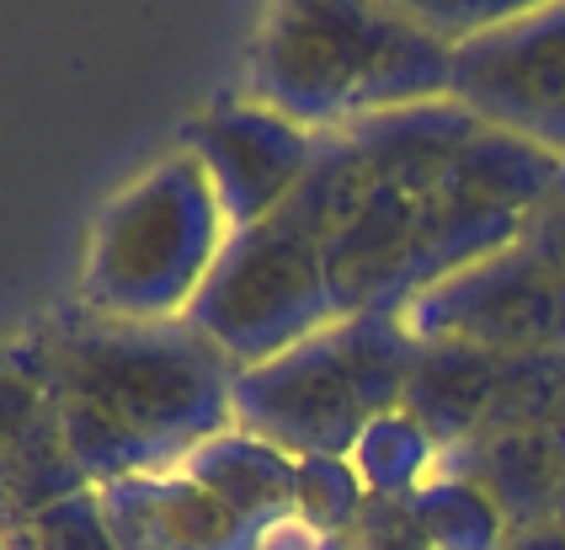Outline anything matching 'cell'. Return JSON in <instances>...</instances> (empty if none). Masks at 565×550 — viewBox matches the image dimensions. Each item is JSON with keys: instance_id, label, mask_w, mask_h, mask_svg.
Masks as SVG:
<instances>
[{"instance_id": "1", "label": "cell", "mask_w": 565, "mask_h": 550, "mask_svg": "<svg viewBox=\"0 0 565 550\" xmlns=\"http://www.w3.org/2000/svg\"><path fill=\"white\" fill-rule=\"evenodd\" d=\"M454 92V43L411 6L282 0L262 17L246 60V97L310 134H342L374 113Z\"/></svg>"}, {"instance_id": "2", "label": "cell", "mask_w": 565, "mask_h": 550, "mask_svg": "<svg viewBox=\"0 0 565 550\" xmlns=\"http://www.w3.org/2000/svg\"><path fill=\"white\" fill-rule=\"evenodd\" d=\"M60 395H81L182 465L198 444L235 427V369L188 321H107L75 310L38 331Z\"/></svg>"}, {"instance_id": "3", "label": "cell", "mask_w": 565, "mask_h": 550, "mask_svg": "<svg viewBox=\"0 0 565 550\" xmlns=\"http://www.w3.org/2000/svg\"><path fill=\"white\" fill-rule=\"evenodd\" d=\"M224 246L230 220L209 171L171 150L96 209L75 284L81 310L107 321H188Z\"/></svg>"}, {"instance_id": "4", "label": "cell", "mask_w": 565, "mask_h": 550, "mask_svg": "<svg viewBox=\"0 0 565 550\" xmlns=\"http://www.w3.org/2000/svg\"><path fill=\"white\" fill-rule=\"evenodd\" d=\"M422 342L401 310L342 316L310 342L235 374V427L299 454H352L363 427L401 412Z\"/></svg>"}, {"instance_id": "5", "label": "cell", "mask_w": 565, "mask_h": 550, "mask_svg": "<svg viewBox=\"0 0 565 550\" xmlns=\"http://www.w3.org/2000/svg\"><path fill=\"white\" fill-rule=\"evenodd\" d=\"M331 321H342V310L326 273V241L288 209L230 235L188 310V326L235 374L310 342Z\"/></svg>"}, {"instance_id": "6", "label": "cell", "mask_w": 565, "mask_h": 550, "mask_svg": "<svg viewBox=\"0 0 565 550\" xmlns=\"http://www.w3.org/2000/svg\"><path fill=\"white\" fill-rule=\"evenodd\" d=\"M401 316L416 342H465L486 353H565V273L518 241L443 278Z\"/></svg>"}, {"instance_id": "7", "label": "cell", "mask_w": 565, "mask_h": 550, "mask_svg": "<svg viewBox=\"0 0 565 550\" xmlns=\"http://www.w3.org/2000/svg\"><path fill=\"white\" fill-rule=\"evenodd\" d=\"M454 102L486 129L565 156V0L518 6L497 28L454 49Z\"/></svg>"}, {"instance_id": "8", "label": "cell", "mask_w": 565, "mask_h": 550, "mask_svg": "<svg viewBox=\"0 0 565 550\" xmlns=\"http://www.w3.org/2000/svg\"><path fill=\"white\" fill-rule=\"evenodd\" d=\"M320 145H326V134L299 129L294 118L273 113L256 97H230L203 107L177 139V150H188L209 171V188L230 220V235L273 220L294 198V188L310 177Z\"/></svg>"}, {"instance_id": "9", "label": "cell", "mask_w": 565, "mask_h": 550, "mask_svg": "<svg viewBox=\"0 0 565 550\" xmlns=\"http://www.w3.org/2000/svg\"><path fill=\"white\" fill-rule=\"evenodd\" d=\"M92 491L75 470L60 422V390L43 369L38 337L0 342V535Z\"/></svg>"}, {"instance_id": "10", "label": "cell", "mask_w": 565, "mask_h": 550, "mask_svg": "<svg viewBox=\"0 0 565 550\" xmlns=\"http://www.w3.org/2000/svg\"><path fill=\"white\" fill-rule=\"evenodd\" d=\"M102 518L118 550H267L273 535L224 508L214 491L192 482L182 465L139 482L96 486Z\"/></svg>"}, {"instance_id": "11", "label": "cell", "mask_w": 565, "mask_h": 550, "mask_svg": "<svg viewBox=\"0 0 565 550\" xmlns=\"http://www.w3.org/2000/svg\"><path fill=\"white\" fill-rule=\"evenodd\" d=\"M480 129L486 124L465 102L438 97V102H416V107H395V113H374V118L342 129V139L379 188L433 198Z\"/></svg>"}, {"instance_id": "12", "label": "cell", "mask_w": 565, "mask_h": 550, "mask_svg": "<svg viewBox=\"0 0 565 550\" xmlns=\"http://www.w3.org/2000/svg\"><path fill=\"white\" fill-rule=\"evenodd\" d=\"M427 198L395 193V188H369L363 203L347 214L326 241V273L342 316L363 310H395V289L411 262L416 230H422Z\"/></svg>"}, {"instance_id": "13", "label": "cell", "mask_w": 565, "mask_h": 550, "mask_svg": "<svg viewBox=\"0 0 565 550\" xmlns=\"http://www.w3.org/2000/svg\"><path fill=\"white\" fill-rule=\"evenodd\" d=\"M438 470H454L475 482L497 508H502L507 529H534L555 518L565 486V449L555 444L550 427H529V433H486L459 449H443Z\"/></svg>"}, {"instance_id": "14", "label": "cell", "mask_w": 565, "mask_h": 550, "mask_svg": "<svg viewBox=\"0 0 565 550\" xmlns=\"http://www.w3.org/2000/svg\"><path fill=\"white\" fill-rule=\"evenodd\" d=\"M502 380L507 353H486V348H465V342H422L401 412H411L443 449H459L491 427Z\"/></svg>"}, {"instance_id": "15", "label": "cell", "mask_w": 565, "mask_h": 550, "mask_svg": "<svg viewBox=\"0 0 565 550\" xmlns=\"http://www.w3.org/2000/svg\"><path fill=\"white\" fill-rule=\"evenodd\" d=\"M565 182V156L544 150L534 139H518L502 129H480L465 145V156L443 177L438 198L486 209V214H512L529 220L544 198H555Z\"/></svg>"}, {"instance_id": "16", "label": "cell", "mask_w": 565, "mask_h": 550, "mask_svg": "<svg viewBox=\"0 0 565 550\" xmlns=\"http://www.w3.org/2000/svg\"><path fill=\"white\" fill-rule=\"evenodd\" d=\"M182 470L203 491H214L224 508L262 523L267 535L294 523V454L278 449L262 433L224 427V433H214L209 444H198L182 459Z\"/></svg>"}, {"instance_id": "17", "label": "cell", "mask_w": 565, "mask_h": 550, "mask_svg": "<svg viewBox=\"0 0 565 550\" xmlns=\"http://www.w3.org/2000/svg\"><path fill=\"white\" fill-rule=\"evenodd\" d=\"M347 459L374 503H406L438 476L443 444L411 412H384L363 427V438L352 444Z\"/></svg>"}, {"instance_id": "18", "label": "cell", "mask_w": 565, "mask_h": 550, "mask_svg": "<svg viewBox=\"0 0 565 550\" xmlns=\"http://www.w3.org/2000/svg\"><path fill=\"white\" fill-rule=\"evenodd\" d=\"M406 514L427 550H502L512 535L502 508L454 470H438L416 497H406Z\"/></svg>"}, {"instance_id": "19", "label": "cell", "mask_w": 565, "mask_h": 550, "mask_svg": "<svg viewBox=\"0 0 565 550\" xmlns=\"http://www.w3.org/2000/svg\"><path fill=\"white\" fill-rule=\"evenodd\" d=\"M369 503L374 497L358 482L352 459L342 454H299L294 459V529H305L310 540L320 546L342 540L369 514Z\"/></svg>"}, {"instance_id": "20", "label": "cell", "mask_w": 565, "mask_h": 550, "mask_svg": "<svg viewBox=\"0 0 565 550\" xmlns=\"http://www.w3.org/2000/svg\"><path fill=\"white\" fill-rule=\"evenodd\" d=\"M11 550H118L107 518H102V503L96 491H81L49 514L28 518L17 535H11Z\"/></svg>"}, {"instance_id": "21", "label": "cell", "mask_w": 565, "mask_h": 550, "mask_svg": "<svg viewBox=\"0 0 565 550\" xmlns=\"http://www.w3.org/2000/svg\"><path fill=\"white\" fill-rule=\"evenodd\" d=\"M523 246L539 252L555 273H565V182H561V193L544 198L534 214H529V225H523Z\"/></svg>"}, {"instance_id": "22", "label": "cell", "mask_w": 565, "mask_h": 550, "mask_svg": "<svg viewBox=\"0 0 565 550\" xmlns=\"http://www.w3.org/2000/svg\"><path fill=\"white\" fill-rule=\"evenodd\" d=\"M502 550H565V523H534V529H512Z\"/></svg>"}, {"instance_id": "23", "label": "cell", "mask_w": 565, "mask_h": 550, "mask_svg": "<svg viewBox=\"0 0 565 550\" xmlns=\"http://www.w3.org/2000/svg\"><path fill=\"white\" fill-rule=\"evenodd\" d=\"M550 433H555V444L565 449V401H561V412H555V422H550Z\"/></svg>"}, {"instance_id": "24", "label": "cell", "mask_w": 565, "mask_h": 550, "mask_svg": "<svg viewBox=\"0 0 565 550\" xmlns=\"http://www.w3.org/2000/svg\"><path fill=\"white\" fill-rule=\"evenodd\" d=\"M555 523H565V486H561V503H555Z\"/></svg>"}, {"instance_id": "25", "label": "cell", "mask_w": 565, "mask_h": 550, "mask_svg": "<svg viewBox=\"0 0 565 550\" xmlns=\"http://www.w3.org/2000/svg\"><path fill=\"white\" fill-rule=\"evenodd\" d=\"M0 550H11V540H6V535H0Z\"/></svg>"}]
</instances>
